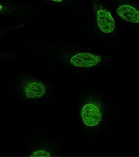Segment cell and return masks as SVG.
Instances as JSON below:
<instances>
[{
	"label": "cell",
	"mask_w": 139,
	"mask_h": 157,
	"mask_svg": "<svg viewBox=\"0 0 139 157\" xmlns=\"http://www.w3.org/2000/svg\"><path fill=\"white\" fill-rule=\"evenodd\" d=\"M79 115L84 127L91 129L99 127L105 117L104 106L102 99L96 95L88 97L81 105Z\"/></svg>",
	"instance_id": "cell-1"
},
{
	"label": "cell",
	"mask_w": 139,
	"mask_h": 157,
	"mask_svg": "<svg viewBox=\"0 0 139 157\" xmlns=\"http://www.w3.org/2000/svg\"><path fill=\"white\" fill-rule=\"evenodd\" d=\"M46 2H48V3L52 4L53 5H65L67 4L68 0H45Z\"/></svg>",
	"instance_id": "cell-8"
},
{
	"label": "cell",
	"mask_w": 139,
	"mask_h": 157,
	"mask_svg": "<svg viewBox=\"0 0 139 157\" xmlns=\"http://www.w3.org/2000/svg\"><path fill=\"white\" fill-rule=\"evenodd\" d=\"M120 20L129 24L139 25V8L129 2H122L115 8Z\"/></svg>",
	"instance_id": "cell-5"
},
{
	"label": "cell",
	"mask_w": 139,
	"mask_h": 157,
	"mask_svg": "<svg viewBox=\"0 0 139 157\" xmlns=\"http://www.w3.org/2000/svg\"><path fill=\"white\" fill-rule=\"evenodd\" d=\"M8 33V31H2V33H0V41H1V40L2 38H3L4 36L6 34V33Z\"/></svg>",
	"instance_id": "cell-9"
},
{
	"label": "cell",
	"mask_w": 139,
	"mask_h": 157,
	"mask_svg": "<svg viewBox=\"0 0 139 157\" xmlns=\"http://www.w3.org/2000/svg\"><path fill=\"white\" fill-rule=\"evenodd\" d=\"M20 91L23 98L28 100L42 99L48 95V86L43 81L32 77H26L21 80Z\"/></svg>",
	"instance_id": "cell-4"
},
{
	"label": "cell",
	"mask_w": 139,
	"mask_h": 157,
	"mask_svg": "<svg viewBox=\"0 0 139 157\" xmlns=\"http://www.w3.org/2000/svg\"><path fill=\"white\" fill-rule=\"evenodd\" d=\"M14 11V6L6 2L0 0V15L10 14Z\"/></svg>",
	"instance_id": "cell-7"
},
{
	"label": "cell",
	"mask_w": 139,
	"mask_h": 157,
	"mask_svg": "<svg viewBox=\"0 0 139 157\" xmlns=\"http://www.w3.org/2000/svg\"><path fill=\"white\" fill-rule=\"evenodd\" d=\"M103 59L100 54L90 50H79L72 52L67 58V63L76 69L88 70L102 64Z\"/></svg>",
	"instance_id": "cell-3"
},
{
	"label": "cell",
	"mask_w": 139,
	"mask_h": 157,
	"mask_svg": "<svg viewBox=\"0 0 139 157\" xmlns=\"http://www.w3.org/2000/svg\"><path fill=\"white\" fill-rule=\"evenodd\" d=\"M92 2L96 29L102 36L109 37L116 31V22L114 15L100 0Z\"/></svg>",
	"instance_id": "cell-2"
},
{
	"label": "cell",
	"mask_w": 139,
	"mask_h": 157,
	"mask_svg": "<svg viewBox=\"0 0 139 157\" xmlns=\"http://www.w3.org/2000/svg\"><path fill=\"white\" fill-rule=\"evenodd\" d=\"M29 156L31 157H49L53 156V154L49 150L42 147L33 150L29 154Z\"/></svg>",
	"instance_id": "cell-6"
}]
</instances>
